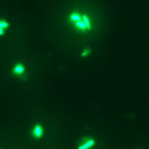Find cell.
Returning <instances> with one entry per match:
<instances>
[{
	"instance_id": "obj_5",
	"label": "cell",
	"mask_w": 149,
	"mask_h": 149,
	"mask_svg": "<svg viewBox=\"0 0 149 149\" xmlns=\"http://www.w3.org/2000/svg\"><path fill=\"white\" fill-rule=\"evenodd\" d=\"M8 27H9V23L8 22V21L4 18H1L0 19V37L5 34Z\"/></svg>"
},
{
	"instance_id": "obj_7",
	"label": "cell",
	"mask_w": 149,
	"mask_h": 149,
	"mask_svg": "<svg viewBox=\"0 0 149 149\" xmlns=\"http://www.w3.org/2000/svg\"><path fill=\"white\" fill-rule=\"evenodd\" d=\"M82 21H84V23H85V25L87 26L88 30H90L92 28V25L91 23H90V18L88 17V15H86V14H83L82 15Z\"/></svg>"
},
{
	"instance_id": "obj_8",
	"label": "cell",
	"mask_w": 149,
	"mask_h": 149,
	"mask_svg": "<svg viewBox=\"0 0 149 149\" xmlns=\"http://www.w3.org/2000/svg\"><path fill=\"white\" fill-rule=\"evenodd\" d=\"M90 52H91V50H90V49L89 48H85L84 50L82 51V52H81V56L82 57H87L90 54Z\"/></svg>"
},
{
	"instance_id": "obj_3",
	"label": "cell",
	"mask_w": 149,
	"mask_h": 149,
	"mask_svg": "<svg viewBox=\"0 0 149 149\" xmlns=\"http://www.w3.org/2000/svg\"><path fill=\"white\" fill-rule=\"evenodd\" d=\"M44 134V128L39 124H36L32 129L33 137L37 139L41 138Z\"/></svg>"
},
{
	"instance_id": "obj_1",
	"label": "cell",
	"mask_w": 149,
	"mask_h": 149,
	"mask_svg": "<svg viewBox=\"0 0 149 149\" xmlns=\"http://www.w3.org/2000/svg\"><path fill=\"white\" fill-rule=\"evenodd\" d=\"M95 145V140L92 137H85L79 146L78 149H91Z\"/></svg>"
},
{
	"instance_id": "obj_4",
	"label": "cell",
	"mask_w": 149,
	"mask_h": 149,
	"mask_svg": "<svg viewBox=\"0 0 149 149\" xmlns=\"http://www.w3.org/2000/svg\"><path fill=\"white\" fill-rule=\"evenodd\" d=\"M68 19H69L70 22L73 23H76L81 21L82 20V15H81L78 12H74L69 15Z\"/></svg>"
},
{
	"instance_id": "obj_6",
	"label": "cell",
	"mask_w": 149,
	"mask_h": 149,
	"mask_svg": "<svg viewBox=\"0 0 149 149\" xmlns=\"http://www.w3.org/2000/svg\"><path fill=\"white\" fill-rule=\"evenodd\" d=\"M74 25H75L76 28H77V30H79V31H87V30H88L87 26L85 25V23H84V21H83L82 20H81V21H79V22L74 23Z\"/></svg>"
},
{
	"instance_id": "obj_2",
	"label": "cell",
	"mask_w": 149,
	"mask_h": 149,
	"mask_svg": "<svg viewBox=\"0 0 149 149\" xmlns=\"http://www.w3.org/2000/svg\"><path fill=\"white\" fill-rule=\"evenodd\" d=\"M26 68L24 65L21 63H18L14 66L12 68V73L16 77H23L25 74Z\"/></svg>"
}]
</instances>
